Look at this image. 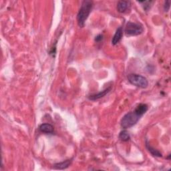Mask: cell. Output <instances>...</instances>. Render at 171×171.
<instances>
[{"mask_svg":"<svg viewBox=\"0 0 171 171\" xmlns=\"http://www.w3.org/2000/svg\"><path fill=\"white\" fill-rule=\"evenodd\" d=\"M111 89H112V86L108 87L107 88H106L105 90H104L102 91H100V92H98V94H95L90 95L88 97V98L91 100H98V99H100L101 98H103L104 96H105L106 94H107L108 93V92H110V91L111 90Z\"/></svg>","mask_w":171,"mask_h":171,"instance_id":"5","label":"cell"},{"mask_svg":"<svg viewBox=\"0 0 171 171\" xmlns=\"http://www.w3.org/2000/svg\"><path fill=\"white\" fill-rule=\"evenodd\" d=\"M119 138L122 141L127 142L131 139L130 134H129L128 132L126 131H122L119 134Z\"/></svg>","mask_w":171,"mask_h":171,"instance_id":"11","label":"cell"},{"mask_svg":"<svg viewBox=\"0 0 171 171\" xmlns=\"http://www.w3.org/2000/svg\"><path fill=\"white\" fill-rule=\"evenodd\" d=\"M72 163V160H66L64 162H62V163H59L57 164H55L53 166V168L54 169L56 170H64L67 169L69 166Z\"/></svg>","mask_w":171,"mask_h":171,"instance_id":"7","label":"cell"},{"mask_svg":"<svg viewBox=\"0 0 171 171\" xmlns=\"http://www.w3.org/2000/svg\"><path fill=\"white\" fill-rule=\"evenodd\" d=\"M128 80L129 82L132 85L140 88H146L149 86V82L146 78L137 74H131L128 76Z\"/></svg>","mask_w":171,"mask_h":171,"instance_id":"3","label":"cell"},{"mask_svg":"<svg viewBox=\"0 0 171 171\" xmlns=\"http://www.w3.org/2000/svg\"><path fill=\"white\" fill-rule=\"evenodd\" d=\"M130 2L128 1H119L117 4V10L120 13L125 12L128 9Z\"/></svg>","mask_w":171,"mask_h":171,"instance_id":"9","label":"cell"},{"mask_svg":"<svg viewBox=\"0 0 171 171\" xmlns=\"http://www.w3.org/2000/svg\"><path fill=\"white\" fill-rule=\"evenodd\" d=\"M146 146L147 148V149L149 150V151L150 152L152 156H156V157H162V156H163V155H162L160 152H159L158 150L154 149V148H152V146H150L149 144H148V141L147 140L146 142Z\"/></svg>","mask_w":171,"mask_h":171,"instance_id":"10","label":"cell"},{"mask_svg":"<svg viewBox=\"0 0 171 171\" xmlns=\"http://www.w3.org/2000/svg\"><path fill=\"white\" fill-rule=\"evenodd\" d=\"M40 131L41 132L46 134H52L54 132V127L50 124H42L39 127Z\"/></svg>","mask_w":171,"mask_h":171,"instance_id":"8","label":"cell"},{"mask_svg":"<svg viewBox=\"0 0 171 171\" xmlns=\"http://www.w3.org/2000/svg\"><path fill=\"white\" fill-rule=\"evenodd\" d=\"M103 39V36L102 35H98V36H97L96 37V38H95V41H97V42H98V41H100L101 40H102Z\"/></svg>","mask_w":171,"mask_h":171,"instance_id":"13","label":"cell"},{"mask_svg":"<svg viewBox=\"0 0 171 171\" xmlns=\"http://www.w3.org/2000/svg\"><path fill=\"white\" fill-rule=\"evenodd\" d=\"M92 6H93V2L90 0H84L82 2L77 16L78 24L80 27H83L84 26L85 22L92 11Z\"/></svg>","mask_w":171,"mask_h":171,"instance_id":"1","label":"cell"},{"mask_svg":"<svg viewBox=\"0 0 171 171\" xmlns=\"http://www.w3.org/2000/svg\"><path fill=\"white\" fill-rule=\"evenodd\" d=\"M143 31H144V29L140 24L131 21H128L125 27V33L127 36H134L140 35L142 33Z\"/></svg>","mask_w":171,"mask_h":171,"instance_id":"4","label":"cell"},{"mask_svg":"<svg viewBox=\"0 0 171 171\" xmlns=\"http://www.w3.org/2000/svg\"><path fill=\"white\" fill-rule=\"evenodd\" d=\"M170 1H166L164 3V10L166 12H168L170 9Z\"/></svg>","mask_w":171,"mask_h":171,"instance_id":"12","label":"cell"},{"mask_svg":"<svg viewBox=\"0 0 171 171\" xmlns=\"http://www.w3.org/2000/svg\"><path fill=\"white\" fill-rule=\"evenodd\" d=\"M142 116L135 110L133 112H128L122 117L121 122V126L124 129L130 128L135 126Z\"/></svg>","mask_w":171,"mask_h":171,"instance_id":"2","label":"cell"},{"mask_svg":"<svg viewBox=\"0 0 171 171\" xmlns=\"http://www.w3.org/2000/svg\"><path fill=\"white\" fill-rule=\"evenodd\" d=\"M123 36V31H122V27H119L116 30V33H115L114 36H113L112 40V44L115 45L118 44L120 41L121 40Z\"/></svg>","mask_w":171,"mask_h":171,"instance_id":"6","label":"cell"}]
</instances>
